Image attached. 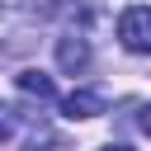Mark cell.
<instances>
[{"label":"cell","instance_id":"obj_1","mask_svg":"<svg viewBox=\"0 0 151 151\" xmlns=\"http://www.w3.org/2000/svg\"><path fill=\"white\" fill-rule=\"evenodd\" d=\"M118 42L137 57H151V5H127L118 14Z\"/></svg>","mask_w":151,"mask_h":151},{"label":"cell","instance_id":"obj_2","mask_svg":"<svg viewBox=\"0 0 151 151\" xmlns=\"http://www.w3.org/2000/svg\"><path fill=\"white\" fill-rule=\"evenodd\" d=\"M57 66H61L66 76H80V71L90 66V42H85L80 33H61V38H57Z\"/></svg>","mask_w":151,"mask_h":151},{"label":"cell","instance_id":"obj_3","mask_svg":"<svg viewBox=\"0 0 151 151\" xmlns=\"http://www.w3.org/2000/svg\"><path fill=\"white\" fill-rule=\"evenodd\" d=\"M109 104H104V94L99 90H71L66 99H61V113L71 118V123H80V118H99Z\"/></svg>","mask_w":151,"mask_h":151},{"label":"cell","instance_id":"obj_4","mask_svg":"<svg viewBox=\"0 0 151 151\" xmlns=\"http://www.w3.org/2000/svg\"><path fill=\"white\" fill-rule=\"evenodd\" d=\"M14 85H19L28 99H52V94H57L52 76H42V71H19V76H14Z\"/></svg>","mask_w":151,"mask_h":151},{"label":"cell","instance_id":"obj_5","mask_svg":"<svg viewBox=\"0 0 151 151\" xmlns=\"http://www.w3.org/2000/svg\"><path fill=\"white\" fill-rule=\"evenodd\" d=\"M5 9H14V14H52L57 0H5Z\"/></svg>","mask_w":151,"mask_h":151},{"label":"cell","instance_id":"obj_6","mask_svg":"<svg viewBox=\"0 0 151 151\" xmlns=\"http://www.w3.org/2000/svg\"><path fill=\"white\" fill-rule=\"evenodd\" d=\"M14 137V118H9V109H0V142H9Z\"/></svg>","mask_w":151,"mask_h":151},{"label":"cell","instance_id":"obj_7","mask_svg":"<svg viewBox=\"0 0 151 151\" xmlns=\"http://www.w3.org/2000/svg\"><path fill=\"white\" fill-rule=\"evenodd\" d=\"M137 123H142V132H146V137H151V104H146V109H142V118H137Z\"/></svg>","mask_w":151,"mask_h":151},{"label":"cell","instance_id":"obj_8","mask_svg":"<svg viewBox=\"0 0 151 151\" xmlns=\"http://www.w3.org/2000/svg\"><path fill=\"white\" fill-rule=\"evenodd\" d=\"M28 151H38V146H28ZM42 151H66V146H61V142H47Z\"/></svg>","mask_w":151,"mask_h":151},{"label":"cell","instance_id":"obj_9","mask_svg":"<svg viewBox=\"0 0 151 151\" xmlns=\"http://www.w3.org/2000/svg\"><path fill=\"white\" fill-rule=\"evenodd\" d=\"M104 151H132V146H123V142H113V146H104Z\"/></svg>","mask_w":151,"mask_h":151}]
</instances>
